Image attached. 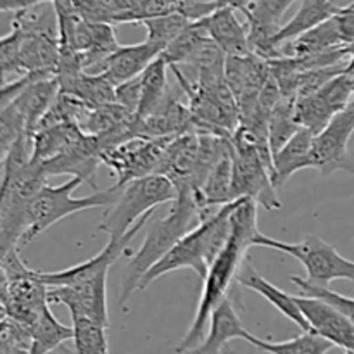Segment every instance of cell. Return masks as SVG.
Listing matches in <instances>:
<instances>
[{
  "instance_id": "cell-1",
  "label": "cell",
  "mask_w": 354,
  "mask_h": 354,
  "mask_svg": "<svg viewBox=\"0 0 354 354\" xmlns=\"http://www.w3.org/2000/svg\"><path fill=\"white\" fill-rule=\"evenodd\" d=\"M258 206L259 204L251 197H241L232 211L230 237L207 268L206 277L203 279L204 286L196 317L175 349L176 353L192 351L206 337L211 313L228 296V290L237 280L239 270L245 261V252L249 248H254L256 237L261 234L258 230Z\"/></svg>"
},
{
  "instance_id": "cell-24",
  "label": "cell",
  "mask_w": 354,
  "mask_h": 354,
  "mask_svg": "<svg viewBox=\"0 0 354 354\" xmlns=\"http://www.w3.org/2000/svg\"><path fill=\"white\" fill-rule=\"evenodd\" d=\"M344 45L337 19L335 16H332L330 19L311 28L310 31L294 38L292 41H287L280 54L282 57H313V55L325 54V52L335 50Z\"/></svg>"
},
{
  "instance_id": "cell-17",
  "label": "cell",
  "mask_w": 354,
  "mask_h": 354,
  "mask_svg": "<svg viewBox=\"0 0 354 354\" xmlns=\"http://www.w3.org/2000/svg\"><path fill=\"white\" fill-rule=\"evenodd\" d=\"M75 45L85 71L97 68L120 47L116 31L111 23H92L80 17L75 30Z\"/></svg>"
},
{
  "instance_id": "cell-3",
  "label": "cell",
  "mask_w": 354,
  "mask_h": 354,
  "mask_svg": "<svg viewBox=\"0 0 354 354\" xmlns=\"http://www.w3.org/2000/svg\"><path fill=\"white\" fill-rule=\"evenodd\" d=\"M237 203L239 199H235L220 206L214 213L199 218V225L196 228H190L173 245L171 251L145 273L138 290L147 289L152 282L165 277L166 273L182 268L194 270L201 279H204L213 259L230 237V214Z\"/></svg>"
},
{
  "instance_id": "cell-10",
  "label": "cell",
  "mask_w": 354,
  "mask_h": 354,
  "mask_svg": "<svg viewBox=\"0 0 354 354\" xmlns=\"http://www.w3.org/2000/svg\"><path fill=\"white\" fill-rule=\"evenodd\" d=\"M354 133V99L342 111L334 114L327 127L315 135L311 161L322 175L344 169L354 175V161L349 156V140Z\"/></svg>"
},
{
  "instance_id": "cell-23",
  "label": "cell",
  "mask_w": 354,
  "mask_h": 354,
  "mask_svg": "<svg viewBox=\"0 0 354 354\" xmlns=\"http://www.w3.org/2000/svg\"><path fill=\"white\" fill-rule=\"evenodd\" d=\"M341 7L342 6H339L335 0H303L297 12L290 17L289 23L282 24L275 40H273L279 57H282L280 50H282L287 41H292L294 38L301 37L303 33L310 31L311 28L330 19L332 16H335L341 10Z\"/></svg>"
},
{
  "instance_id": "cell-36",
  "label": "cell",
  "mask_w": 354,
  "mask_h": 354,
  "mask_svg": "<svg viewBox=\"0 0 354 354\" xmlns=\"http://www.w3.org/2000/svg\"><path fill=\"white\" fill-rule=\"evenodd\" d=\"M33 342V327L2 313L0 325V353H30Z\"/></svg>"
},
{
  "instance_id": "cell-7",
  "label": "cell",
  "mask_w": 354,
  "mask_h": 354,
  "mask_svg": "<svg viewBox=\"0 0 354 354\" xmlns=\"http://www.w3.org/2000/svg\"><path fill=\"white\" fill-rule=\"evenodd\" d=\"M234 180H232V199L251 197L261 207L275 211L282 207L273 182L272 169L263 159L254 142L242 131L235 130L234 137Z\"/></svg>"
},
{
  "instance_id": "cell-30",
  "label": "cell",
  "mask_w": 354,
  "mask_h": 354,
  "mask_svg": "<svg viewBox=\"0 0 354 354\" xmlns=\"http://www.w3.org/2000/svg\"><path fill=\"white\" fill-rule=\"evenodd\" d=\"M66 93L75 95L76 99H80L92 109L116 102V85L102 71H99L97 75L83 71Z\"/></svg>"
},
{
  "instance_id": "cell-18",
  "label": "cell",
  "mask_w": 354,
  "mask_h": 354,
  "mask_svg": "<svg viewBox=\"0 0 354 354\" xmlns=\"http://www.w3.org/2000/svg\"><path fill=\"white\" fill-rule=\"evenodd\" d=\"M237 283H241L245 289L254 290L259 296L265 297L272 306H275L283 317L289 318L290 322H294L303 332H313L310 322H308L303 310H301L299 304H297L296 296H290L286 290L273 286V283L270 282V280H266L261 273L256 272V268L248 261V259L242 263L241 270H239Z\"/></svg>"
},
{
  "instance_id": "cell-5",
  "label": "cell",
  "mask_w": 354,
  "mask_h": 354,
  "mask_svg": "<svg viewBox=\"0 0 354 354\" xmlns=\"http://www.w3.org/2000/svg\"><path fill=\"white\" fill-rule=\"evenodd\" d=\"M83 183L80 176H71L68 182L62 185L52 187L44 185L40 192L35 196L30 206V228L24 234L19 248L30 244L33 239L44 234L47 228L57 221L64 220L69 214L80 213L85 209H93V207H109L120 196L123 185L114 183L107 190H97L86 197H73L76 187Z\"/></svg>"
},
{
  "instance_id": "cell-27",
  "label": "cell",
  "mask_w": 354,
  "mask_h": 354,
  "mask_svg": "<svg viewBox=\"0 0 354 354\" xmlns=\"http://www.w3.org/2000/svg\"><path fill=\"white\" fill-rule=\"evenodd\" d=\"M248 342L254 346L258 351L270 354H322L328 353L330 349L335 348L328 339L322 337V335L315 334V332H303V334L297 335V337L283 342L263 341V339L251 334L248 337Z\"/></svg>"
},
{
  "instance_id": "cell-12",
  "label": "cell",
  "mask_w": 354,
  "mask_h": 354,
  "mask_svg": "<svg viewBox=\"0 0 354 354\" xmlns=\"http://www.w3.org/2000/svg\"><path fill=\"white\" fill-rule=\"evenodd\" d=\"M296 299L315 334L328 339L342 351L354 353V324L341 310L322 297L308 294L296 296Z\"/></svg>"
},
{
  "instance_id": "cell-19",
  "label": "cell",
  "mask_w": 354,
  "mask_h": 354,
  "mask_svg": "<svg viewBox=\"0 0 354 354\" xmlns=\"http://www.w3.org/2000/svg\"><path fill=\"white\" fill-rule=\"evenodd\" d=\"M161 54L162 48L149 40H144L135 45H120L106 59L100 71L114 85H120V83H124L128 80H133L137 76H140L145 71V68Z\"/></svg>"
},
{
  "instance_id": "cell-15",
  "label": "cell",
  "mask_w": 354,
  "mask_h": 354,
  "mask_svg": "<svg viewBox=\"0 0 354 354\" xmlns=\"http://www.w3.org/2000/svg\"><path fill=\"white\" fill-rule=\"evenodd\" d=\"M102 162V147L95 135H83L68 151L48 161L41 162L48 176L69 175L80 176L83 183L97 189V168Z\"/></svg>"
},
{
  "instance_id": "cell-20",
  "label": "cell",
  "mask_w": 354,
  "mask_h": 354,
  "mask_svg": "<svg viewBox=\"0 0 354 354\" xmlns=\"http://www.w3.org/2000/svg\"><path fill=\"white\" fill-rule=\"evenodd\" d=\"M201 23L211 40L227 55H244L251 52L248 23H242L232 7H218L214 12L201 19Z\"/></svg>"
},
{
  "instance_id": "cell-38",
  "label": "cell",
  "mask_w": 354,
  "mask_h": 354,
  "mask_svg": "<svg viewBox=\"0 0 354 354\" xmlns=\"http://www.w3.org/2000/svg\"><path fill=\"white\" fill-rule=\"evenodd\" d=\"M178 10V0H144L135 10L127 16L124 23H142L151 17L168 16Z\"/></svg>"
},
{
  "instance_id": "cell-22",
  "label": "cell",
  "mask_w": 354,
  "mask_h": 354,
  "mask_svg": "<svg viewBox=\"0 0 354 354\" xmlns=\"http://www.w3.org/2000/svg\"><path fill=\"white\" fill-rule=\"evenodd\" d=\"M313 140L315 131L306 127H299L290 140L273 154V182L277 187L283 185L294 173L313 168Z\"/></svg>"
},
{
  "instance_id": "cell-21",
  "label": "cell",
  "mask_w": 354,
  "mask_h": 354,
  "mask_svg": "<svg viewBox=\"0 0 354 354\" xmlns=\"http://www.w3.org/2000/svg\"><path fill=\"white\" fill-rule=\"evenodd\" d=\"M249 335H251V332L245 330L237 311H235L234 303L227 296L213 310L209 317V332L204 337V341L197 348L192 349V353H220L227 348L228 342L235 341V339L248 341Z\"/></svg>"
},
{
  "instance_id": "cell-42",
  "label": "cell",
  "mask_w": 354,
  "mask_h": 354,
  "mask_svg": "<svg viewBox=\"0 0 354 354\" xmlns=\"http://www.w3.org/2000/svg\"><path fill=\"white\" fill-rule=\"evenodd\" d=\"M256 0H220V7L221 6H227V7H232V9L239 10V12H242L244 16H248L249 10L252 9V6H254Z\"/></svg>"
},
{
  "instance_id": "cell-37",
  "label": "cell",
  "mask_w": 354,
  "mask_h": 354,
  "mask_svg": "<svg viewBox=\"0 0 354 354\" xmlns=\"http://www.w3.org/2000/svg\"><path fill=\"white\" fill-rule=\"evenodd\" d=\"M290 282L296 283L299 287V290L303 294H308V296H315V297H322V299L328 301L330 304H334L337 310H341L346 317L354 324V297L349 296H342V294L335 292V290L328 289L325 286H317V283L310 282V280H304L301 277H292Z\"/></svg>"
},
{
  "instance_id": "cell-6",
  "label": "cell",
  "mask_w": 354,
  "mask_h": 354,
  "mask_svg": "<svg viewBox=\"0 0 354 354\" xmlns=\"http://www.w3.org/2000/svg\"><path fill=\"white\" fill-rule=\"evenodd\" d=\"M254 245L270 248L290 254L306 270L308 280L317 286L328 287L334 280L354 282V261L339 254L337 249L318 235H308L301 242H282L259 234Z\"/></svg>"
},
{
  "instance_id": "cell-4",
  "label": "cell",
  "mask_w": 354,
  "mask_h": 354,
  "mask_svg": "<svg viewBox=\"0 0 354 354\" xmlns=\"http://www.w3.org/2000/svg\"><path fill=\"white\" fill-rule=\"evenodd\" d=\"M178 196L175 183L166 175L152 173L124 183L120 196L104 214L97 230L109 235V241H118L144 214L158 209L161 204L173 203Z\"/></svg>"
},
{
  "instance_id": "cell-32",
  "label": "cell",
  "mask_w": 354,
  "mask_h": 354,
  "mask_svg": "<svg viewBox=\"0 0 354 354\" xmlns=\"http://www.w3.org/2000/svg\"><path fill=\"white\" fill-rule=\"evenodd\" d=\"M299 127L296 120V99L282 95L268 118V138L273 154L290 140Z\"/></svg>"
},
{
  "instance_id": "cell-8",
  "label": "cell",
  "mask_w": 354,
  "mask_h": 354,
  "mask_svg": "<svg viewBox=\"0 0 354 354\" xmlns=\"http://www.w3.org/2000/svg\"><path fill=\"white\" fill-rule=\"evenodd\" d=\"M0 62L3 82L9 75H16V78L26 73L57 75L59 38L12 28L0 40Z\"/></svg>"
},
{
  "instance_id": "cell-25",
  "label": "cell",
  "mask_w": 354,
  "mask_h": 354,
  "mask_svg": "<svg viewBox=\"0 0 354 354\" xmlns=\"http://www.w3.org/2000/svg\"><path fill=\"white\" fill-rule=\"evenodd\" d=\"M85 131L76 123H57L38 128L33 133V156L31 161L45 162L68 151L80 140Z\"/></svg>"
},
{
  "instance_id": "cell-34",
  "label": "cell",
  "mask_w": 354,
  "mask_h": 354,
  "mask_svg": "<svg viewBox=\"0 0 354 354\" xmlns=\"http://www.w3.org/2000/svg\"><path fill=\"white\" fill-rule=\"evenodd\" d=\"M334 109L322 99L318 92L310 95L297 97L296 99V120L301 127H306L315 131V135L320 133L328 121L334 118Z\"/></svg>"
},
{
  "instance_id": "cell-41",
  "label": "cell",
  "mask_w": 354,
  "mask_h": 354,
  "mask_svg": "<svg viewBox=\"0 0 354 354\" xmlns=\"http://www.w3.org/2000/svg\"><path fill=\"white\" fill-rule=\"evenodd\" d=\"M40 2H47V0H0V10L2 12H17V10L37 6Z\"/></svg>"
},
{
  "instance_id": "cell-35",
  "label": "cell",
  "mask_w": 354,
  "mask_h": 354,
  "mask_svg": "<svg viewBox=\"0 0 354 354\" xmlns=\"http://www.w3.org/2000/svg\"><path fill=\"white\" fill-rule=\"evenodd\" d=\"M192 23L190 19H187L183 14L173 12L168 16H159V17H151V19H144L142 26L147 31V38L145 40L152 41L158 47H161L165 50L183 30H185L189 24Z\"/></svg>"
},
{
  "instance_id": "cell-26",
  "label": "cell",
  "mask_w": 354,
  "mask_h": 354,
  "mask_svg": "<svg viewBox=\"0 0 354 354\" xmlns=\"http://www.w3.org/2000/svg\"><path fill=\"white\" fill-rule=\"evenodd\" d=\"M169 64L162 54L156 57L151 64L145 68V71L140 75V102H138V109L135 116L144 118L154 113L166 95L169 93L168 90V78H166V71H168Z\"/></svg>"
},
{
  "instance_id": "cell-28",
  "label": "cell",
  "mask_w": 354,
  "mask_h": 354,
  "mask_svg": "<svg viewBox=\"0 0 354 354\" xmlns=\"http://www.w3.org/2000/svg\"><path fill=\"white\" fill-rule=\"evenodd\" d=\"M52 304H47L41 311L40 318L33 325V342H31V354L50 353L61 348L64 342L73 341V327L62 325L54 313L50 311Z\"/></svg>"
},
{
  "instance_id": "cell-40",
  "label": "cell",
  "mask_w": 354,
  "mask_h": 354,
  "mask_svg": "<svg viewBox=\"0 0 354 354\" xmlns=\"http://www.w3.org/2000/svg\"><path fill=\"white\" fill-rule=\"evenodd\" d=\"M114 12V24H121L127 21V16L131 10L137 9L144 0H107Z\"/></svg>"
},
{
  "instance_id": "cell-2",
  "label": "cell",
  "mask_w": 354,
  "mask_h": 354,
  "mask_svg": "<svg viewBox=\"0 0 354 354\" xmlns=\"http://www.w3.org/2000/svg\"><path fill=\"white\" fill-rule=\"evenodd\" d=\"M194 218H199L194 192L190 189L178 190V196L173 201L168 214L151 221L145 232L144 242L135 254L130 256L120 289V306H127L128 299L135 290H138L145 273L158 261H161L173 249V245L190 230Z\"/></svg>"
},
{
  "instance_id": "cell-11",
  "label": "cell",
  "mask_w": 354,
  "mask_h": 354,
  "mask_svg": "<svg viewBox=\"0 0 354 354\" xmlns=\"http://www.w3.org/2000/svg\"><path fill=\"white\" fill-rule=\"evenodd\" d=\"M225 78L237 99L239 113H242L259 102V93L270 78V61L254 52L227 55Z\"/></svg>"
},
{
  "instance_id": "cell-29",
  "label": "cell",
  "mask_w": 354,
  "mask_h": 354,
  "mask_svg": "<svg viewBox=\"0 0 354 354\" xmlns=\"http://www.w3.org/2000/svg\"><path fill=\"white\" fill-rule=\"evenodd\" d=\"M211 40L207 35L206 28L203 26L201 21H192L168 47L162 50V57L168 61L169 66H182L190 64L194 61L201 48L206 45V41Z\"/></svg>"
},
{
  "instance_id": "cell-31",
  "label": "cell",
  "mask_w": 354,
  "mask_h": 354,
  "mask_svg": "<svg viewBox=\"0 0 354 354\" xmlns=\"http://www.w3.org/2000/svg\"><path fill=\"white\" fill-rule=\"evenodd\" d=\"M12 28L30 33L47 35L59 38V16L52 0L40 2L37 6L26 7L14 12Z\"/></svg>"
},
{
  "instance_id": "cell-9",
  "label": "cell",
  "mask_w": 354,
  "mask_h": 354,
  "mask_svg": "<svg viewBox=\"0 0 354 354\" xmlns=\"http://www.w3.org/2000/svg\"><path fill=\"white\" fill-rule=\"evenodd\" d=\"M173 137H133L102 151V162L116 175L118 185L158 171L166 145Z\"/></svg>"
},
{
  "instance_id": "cell-33",
  "label": "cell",
  "mask_w": 354,
  "mask_h": 354,
  "mask_svg": "<svg viewBox=\"0 0 354 354\" xmlns=\"http://www.w3.org/2000/svg\"><path fill=\"white\" fill-rule=\"evenodd\" d=\"M73 342L76 353H99L109 351L107 344V325L92 317L80 313H71Z\"/></svg>"
},
{
  "instance_id": "cell-39",
  "label": "cell",
  "mask_w": 354,
  "mask_h": 354,
  "mask_svg": "<svg viewBox=\"0 0 354 354\" xmlns=\"http://www.w3.org/2000/svg\"><path fill=\"white\" fill-rule=\"evenodd\" d=\"M116 102L130 113H137L140 102V76L116 85Z\"/></svg>"
},
{
  "instance_id": "cell-13",
  "label": "cell",
  "mask_w": 354,
  "mask_h": 354,
  "mask_svg": "<svg viewBox=\"0 0 354 354\" xmlns=\"http://www.w3.org/2000/svg\"><path fill=\"white\" fill-rule=\"evenodd\" d=\"M47 292L48 287L35 277L33 270L21 279H2V313L33 327L44 308L50 304Z\"/></svg>"
},
{
  "instance_id": "cell-14",
  "label": "cell",
  "mask_w": 354,
  "mask_h": 354,
  "mask_svg": "<svg viewBox=\"0 0 354 354\" xmlns=\"http://www.w3.org/2000/svg\"><path fill=\"white\" fill-rule=\"evenodd\" d=\"M48 303L64 304L69 313L92 317L109 327L107 315V275L75 286L48 287Z\"/></svg>"
},
{
  "instance_id": "cell-16",
  "label": "cell",
  "mask_w": 354,
  "mask_h": 354,
  "mask_svg": "<svg viewBox=\"0 0 354 354\" xmlns=\"http://www.w3.org/2000/svg\"><path fill=\"white\" fill-rule=\"evenodd\" d=\"M197 152H199V135L197 131L176 135L166 145L161 162L158 166L159 175H166L176 190H192L194 169H196Z\"/></svg>"
}]
</instances>
